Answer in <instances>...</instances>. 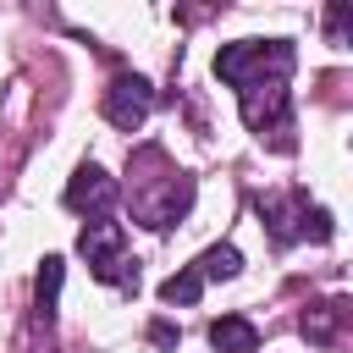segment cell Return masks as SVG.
I'll list each match as a JSON object with an SVG mask.
<instances>
[{
    "instance_id": "6da1fadb",
    "label": "cell",
    "mask_w": 353,
    "mask_h": 353,
    "mask_svg": "<svg viewBox=\"0 0 353 353\" xmlns=\"http://www.w3.org/2000/svg\"><path fill=\"white\" fill-rule=\"evenodd\" d=\"M287 72H292L287 39H237V44H221L215 55V77L237 88L243 121L254 132H276L287 121Z\"/></svg>"
},
{
    "instance_id": "9c48e42d",
    "label": "cell",
    "mask_w": 353,
    "mask_h": 353,
    "mask_svg": "<svg viewBox=\"0 0 353 353\" xmlns=\"http://www.w3.org/2000/svg\"><path fill=\"white\" fill-rule=\"evenodd\" d=\"M61 276H66V259L44 254V265H39V276H33V303H39V314H44V320L55 314V298H61Z\"/></svg>"
},
{
    "instance_id": "52a82bcc",
    "label": "cell",
    "mask_w": 353,
    "mask_h": 353,
    "mask_svg": "<svg viewBox=\"0 0 353 353\" xmlns=\"http://www.w3.org/2000/svg\"><path fill=\"white\" fill-rule=\"evenodd\" d=\"M210 342H215V353H254L259 325L243 320V314H221V320H210Z\"/></svg>"
},
{
    "instance_id": "5b68a950",
    "label": "cell",
    "mask_w": 353,
    "mask_h": 353,
    "mask_svg": "<svg viewBox=\"0 0 353 353\" xmlns=\"http://www.w3.org/2000/svg\"><path fill=\"white\" fill-rule=\"evenodd\" d=\"M149 105H154V88L143 83V77H116L110 88H105V116L121 127V132H132V127H143V116H149Z\"/></svg>"
},
{
    "instance_id": "4fadbf2b",
    "label": "cell",
    "mask_w": 353,
    "mask_h": 353,
    "mask_svg": "<svg viewBox=\"0 0 353 353\" xmlns=\"http://www.w3.org/2000/svg\"><path fill=\"white\" fill-rule=\"evenodd\" d=\"M149 336H154V347H171V342H176V331H171V325H154Z\"/></svg>"
},
{
    "instance_id": "7a4b0ae2",
    "label": "cell",
    "mask_w": 353,
    "mask_h": 353,
    "mask_svg": "<svg viewBox=\"0 0 353 353\" xmlns=\"http://www.w3.org/2000/svg\"><path fill=\"white\" fill-rule=\"evenodd\" d=\"M77 248H83V259H88V270H94L99 281H110V287H121V292H138V259H127V232H121V221L94 215V221L83 226Z\"/></svg>"
},
{
    "instance_id": "8992f818",
    "label": "cell",
    "mask_w": 353,
    "mask_h": 353,
    "mask_svg": "<svg viewBox=\"0 0 353 353\" xmlns=\"http://www.w3.org/2000/svg\"><path fill=\"white\" fill-rule=\"evenodd\" d=\"M66 204L77 210V215H105L110 204H116V176H105L99 165H77L72 171V182H66Z\"/></svg>"
},
{
    "instance_id": "277c9868",
    "label": "cell",
    "mask_w": 353,
    "mask_h": 353,
    "mask_svg": "<svg viewBox=\"0 0 353 353\" xmlns=\"http://www.w3.org/2000/svg\"><path fill=\"white\" fill-rule=\"evenodd\" d=\"M132 204H138V221H143V226L165 232L171 221H182V215H188V204H193V182H188V176H165V182H160V193H138Z\"/></svg>"
},
{
    "instance_id": "ba28073f",
    "label": "cell",
    "mask_w": 353,
    "mask_h": 353,
    "mask_svg": "<svg viewBox=\"0 0 353 353\" xmlns=\"http://www.w3.org/2000/svg\"><path fill=\"white\" fill-rule=\"evenodd\" d=\"M342 320H353V298H331V303H314V309L298 320V331H303L309 342H331Z\"/></svg>"
},
{
    "instance_id": "3957f363",
    "label": "cell",
    "mask_w": 353,
    "mask_h": 353,
    "mask_svg": "<svg viewBox=\"0 0 353 353\" xmlns=\"http://www.w3.org/2000/svg\"><path fill=\"white\" fill-rule=\"evenodd\" d=\"M259 215H265V226H270V237L276 243H298V237H309V243H325L331 237V215L320 210V204H309L303 193H265L259 199Z\"/></svg>"
},
{
    "instance_id": "30bf717a",
    "label": "cell",
    "mask_w": 353,
    "mask_h": 353,
    "mask_svg": "<svg viewBox=\"0 0 353 353\" xmlns=\"http://www.w3.org/2000/svg\"><path fill=\"white\" fill-rule=\"evenodd\" d=\"M193 270H199L204 281H232V276L243 270V254H237L232 243H215V248H204V254H199V265H193Z\"/></svg>"
},
{
    "instance_id": "8fae6325",
    "label": "cell",
    "mask_w": 353,
    "mask_h": 353,
    "mask_svg": "<svg viewBox=\"0 0 353 353\" xmlns=\"http://www.w3.org/2000/svg\"><path fill=\"white\" fill-rule=\"evenodd\" d=\"M199 292H204V276H199L193 265L160 281V298H165V303H182V309H188V303H199Z\"/></svg>"
},
{
    "instance_id": "7c38bea8",
    "label": "cell",
    "mask_w": 353,
    "mask_h": 353,
    "mask_svg": "<svg viewBox=\"0 0 353 353\" xmlns=\"http://www.w3.org/2000/svg\"><path fill=\"white\" fill-rule=\"evenodd\" d=\"M325 33H331V44H353V0L325 6Z\"/></svg>"
}]
</instances>
